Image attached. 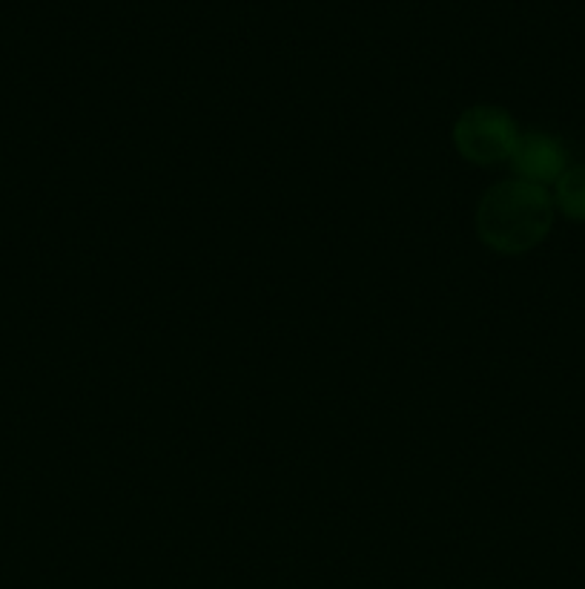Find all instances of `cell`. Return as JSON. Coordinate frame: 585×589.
I'll return each instance as SVG.
<instances>
[{"label": "cell", "instance_id": "2", "mask_svg": "<svg viewBox=\"0 0 585 589\" xmlns=\"http://www.w3.org/2000/svg\"><path fill=\"white\" fill-rule=\"evenodd\" d=\"M516 142V121L502 107H468L453 124V147L468 164L476 168H494L499 161H508Z\"/></svg>", "mask_w": 585, "mask_h": 589}, {"label": "cell", "instance_id": "4", "mask_svg": "<svg viewBox=\"0 0 585 589\" xmlns=\"http://www.w3.org/2000/svg\"><path fill=\"white\" fill-rule=\"evenodd\" d=\"M551 199L553 208H560L569 219L585 222V164L569 168L557 179Z\"/></svg>", "mask_w": 585, "mask_h": 589}, {"label": "cell", "instance_id": "1", "mask_svg": "<svg viewBox=\"0 0 585 589\" xmlns=\"http://www.w3.org/2000/svg\"><path fill=\"white\" fill-rule=\"evenodd\" d=\"M476 236L499 256H522L546 242L553 224L551 193L539 184L506 179L476 205Z\"/></svg>", "mask_w": 585, "mask_h": 589}, {"label": "cell", "instance_id": "3", "mask_svg": "<svg viewBox=\"0 0 585 589\" xmlns=\"http://www.w3.org/2000/svg\"><path fill=\"white\" fill-rule=\"evenodd\" d=\"M508 161L516 170V179L546 187V184H557V179L569 170V150L551 133L534 130L525 136L520 133V142Z\"/></svg>", "mask_w": 585, "mask_h": 589}]
</instances>
